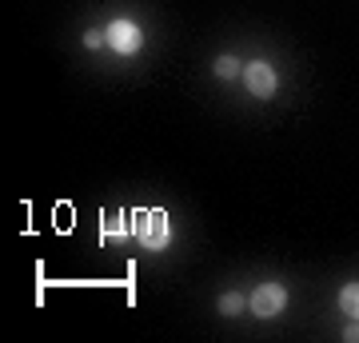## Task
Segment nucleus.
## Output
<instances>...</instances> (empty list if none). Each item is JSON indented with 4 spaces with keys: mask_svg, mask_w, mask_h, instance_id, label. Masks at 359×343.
Wrapping results in <instances>:
<instances>
[{
    "mask_svg": "<svg viewBox=\"0 0 359 343\" xmlns=\"http://www.w3.org/2000/svg\"><path fill=\"white\" fill-rule=\"evenodd\" d=\"M132 236H136V243L148 248V252H164L168 243H172L168 212H160V208H144V212H136V216H132Z\"/></svg>",
    "mask_w": 359,
    "mask_h": 343,
    "instance_id": "f257e3e1",
    "label": "nucleus"
},
{
    "mask_svg": "<svg viewBox=\"0 0 359 343\" xmlns=\"http://www.w3.org/2000/svg\"><path fill=\"white\" fill-rule=\"evenodd\" d=\"M347 339H351V343H359V323H351V328H347Z\"/></svg>",
    "mask_w": 359,
    "mask_h": 343,
    "instance_id": "9d476101",
    "label": "nucleus"
},
{
    "mask_svg": "<svg viewBox=\"0 0 359 343\" xmlns=\"http://www.w3.org/2000/svg\"><path fill=\"white\" fill-rule=\"evenodd\" d=\"M212 72H216L219 80H231L236 72H240V60H236V56H216V64H212Z\"/></svg>",
    "mask_w": 359,
    "mask_h": 343,
    "instance_id": "0eeeda50",
    "label": "nucleus"
},
{
    "mask_svg": "<svg viewBox=\"0 0 359 343\" xmlns=\"http://www.w3.org/2000/svg\"><path fill=\"white\" fill-rule=\"evenodd\" d=\"M104 240H124V236H132V224L124 228V216H108L104 220V228H100Z\"/></svg>",
    "mask_w": 359,
    "mask_h": 343,
    "instance_id": "423d86ee",
    "label": "nucleus"
},
{
    "mask_svg": "<svg viewBox=\"0 0 359 343\" xmlns=\"http://www.w3.org/2000/svg\"><path fill=\"white\" fill-rule=\"evenodd\" d=\"M108 44H112V52H120V56H136L144 44V32L132 20H112L108 25Z\"/></svg>",
    "mask_w": 359,
    "mask_h": 343,
    "instance_id": "20e7f679",
    "label": "nucleus"
},
{
    "mask_svg": "<svg viewBox=\"0 0 359 343\" xmlns=\"http://www.w3.org/2000/svg\"><path fill=\"white\" fill-rule=\"evenodd\" d=\"M339 311L347 319H359V283H344L339 288Z\"/></svg>",
    "mask_w": 359,
    "mask_h": 343,
    "instance_id": "39448f33",
    "label": "nucleus"
},
{
    "mask_svg": "<svg viewBox=\"0 0 359 343\" xmlns=\"http://www.w3.org/2000/svg\"><path fill=\"white\" fill-rule=\"evenodd\" d=\"M276 68H271L268 60H252L244 68V88H248V96H256V100H271L276 96Z\"/></svg>",
    "mask_w": 359,
    "mask_h": 343,
    "instance_id": "f03ea898",
    "label": "nucleus"
},
{
    "mask_svg": "<svg viewBox=\"0 0 359 343\" xmlns=\"http://www.w3.org/2000/svg\"><path fill=\"white\" fill-rule=\"evenodd\" d=\"M104 40H108V28H88L84 32V48H100Z\"/></svg>",
    "mask_w": 359,
    "mask_h": 343,
    "instance_id": "1a4fd4ad",
    "label": "nucleus"
},
{
    "mask_svg": "<svg viewBox=\"0 0 359 343\" xmlns=\"http://www.w3.org/2000/svg\"><path fill=\"white\" fill-rule=\"evenodd\" d=\"M248 307L256 311V319H276L287 307V292H283L280 283H259L256 292H252V300H248Z\"/></svg>",
    "mask_w": 359,
    "mask_h": 343,
    "instance_id": "7ed1b4c3",
    "label": "nucleus"
},
{
    "mask_svg": "<svg viewBox=\"0 0 359 343\" xmlns=\"http://www.w3.org/2000/svg\"><path fill=\"white\" fill-rule=\"evenodd\" d=\"M244 295L240 292H228V295H219V311H224V316H240V311H244Z\"/></svg>",
    "mask_w": 359,
    "mask_h": 343,
    "instance_id": "6e6552de",
    "label": "nucleus"
}]
</instances>
